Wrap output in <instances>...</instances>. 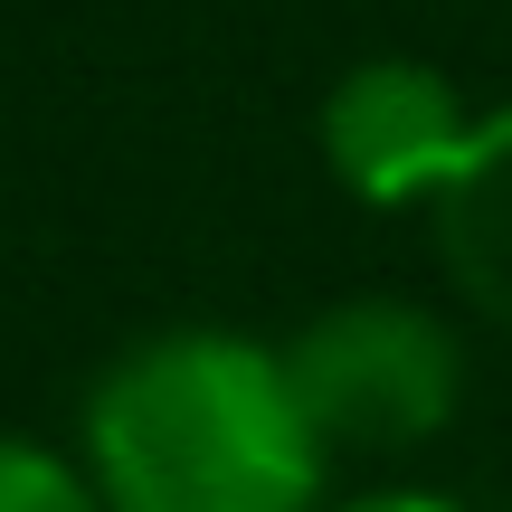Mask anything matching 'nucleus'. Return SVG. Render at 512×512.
<instances>
[{
    "instance_id": "nucleus-1",
    "label": "nucleus",
    "mask_w": 512,
    "mask_h": 512,
    "mask_svg": "<svg viewBox=\"0 0 512 512\" xmlns=\"http://www.w3.org/2000/svg\"><path fill=\"white\" fill-rule=\"evenodd\" d=\"M86 475L105 512H313L323 437L266 342L162 332L95 380Z\"/></svg>"
},
{
    "instance_id": "nucleus-2",
    "label": "nucleus",
    "mask_w": 512,
    "mask_h": 512,
    "mask_svg": "<svg viewBox=\"0 0 512 512\" xmlns=\"http://www.w3.org/2000/svg\"><path fill=\"white\" fill-rule=\"evenodd\" d=\"M285 380L304 427L323 437V456H399V446H427L465 399V351L437 313L418 304H332L294 332L285 351Z\"/></svg>"
},
{
    "instance_id": "nucleus-3",
    "label": "nucleus",
    "mask_w": 512,
    "mask_h": 512,
    "mask_svg": "<svg viewBox=\"0 0 512 512\" xmlns=\"http://www.w3.org/2000/svg\"><path fill=\"white\" fill-rule=\"evenodd\" d=\"M465 133H475V114H465V95L446 86L437 67H418V57H370L323 105V162L342 171L351 200L418 209V200H437V181L456 171Z\"/></svg>"
},
{
    "instance_id": "nucleus-4",
    "label": "nucleus",
    "mask_w": 512,
    "mask_h": 512,
    "mask_svg": "<svg viewBox=\"0 0 512 512\" xmlns=\"http://www.w3.org/2000/svg\"><path fill=\"white\" fill-rule=\"evenodd\" d=\"M427 219H437V256L465 285V304L512 332V105L475 114V133H465L456 171L437 181Z\"/></svg>"
},
{
    "instance_id": "nucleus-5",
    "label": "nucleus",
    "mask_w": 512,
    "mask_h": 512,
    "mask_svg": "<svg viewBox=\"0 0 512 512\" xmlns=\"http://www.w3.org/2000/svg\"><path fill=\"white\" fill-rule=\"evenodd\" d=\"M0 512H105V494L67 456H48L29 437H0Z\"/></svg>"
},
{
    "instance_id": "nucleus-6",
    "label": "nucleus",
    "mask_w": 512,
    "mask_h": 512,
    "mask_svg": "<svg viewBox=\"0 0 512 512\" xmlns=\"http://www.w3.org/2000/svg\"><path fill=\"white\" fill-rule=\"evenodd\" d=\"M351 512H465V503H446V494H370V503H351Z\"/></svg>"
}]
</instances>
